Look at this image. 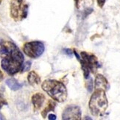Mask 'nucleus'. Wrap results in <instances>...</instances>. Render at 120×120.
<instances>
[{
	"mask_svg": "<svg viewBox=\"0 0 120 120\" xmlns=\"http://www.w3.org/2000/svg\"><path fill=\"white\" fill-rule=\"evenodd\" d=\"M0 58L2 69L10 75L21 71L24 58L18 46L11 41L0 43Z\"/></svg>",
	"mask_w": 120,
	"mask_h": 120,
	"instance_id": "nucleus-1",
	"label": "nucleus"
},
{
	"mask_svg": "<svg viewBox=\"0 0 120 120\" xmlns=\"http://www.w3.org/2000/svg\"><path fill=\"white\" fill-rule=\"evenodd\" d=\"M41 88L51 98L58 102H64L66 100L67 89L63 82L55 80H47L43 82Z\"/></svg>",
	"mask_w": 120,
	"mask_h": 120,
	"instance_id": "nucleus-2",
	"label": "nucleus"
},
{
	"mask_svg": "<svg viewBox=\"0 0 120 120\" xmlns=\"http://www.w3.org/2000/svg\"><path fill=\"white\" fill-rule=\"evenodd\" d=\"M88 105L93 116H103L108 105L105 91L102 89H95V91L92 94L91 97Z\"/></svg>",
	"mask_w": 120,
	"mask_h": 120,
	"instance_id": "nucleus-3",
	"label": "nucleus"
},
{
	"mask_svg": "<svg viewBox=\"0 0 120 120\" xmlns=\"http://www.w3.org/2000/svg\"><path fill=\"white\" fill-rule=\"evenodd\" d=\"M77 60L81 64L85 78H88L90 72L95 73L98 68L100 67L97 57L94 55L86 52H82L80 55V58Z\"/></svg>",
	"mask_w": 120,
	"mask_h": 120,
	"instance_id": "nucleus-4",
	"label": "nucleus"
},
{
	"mask_svg": "<svg viewBox=\"0 0 120 120\" xmlns=\"http://www.w3.org/2000/svg\"><path fill=\"white\" fill-rule=\"evenodd\" d=\"M45 46L43 42L38 41H30L25 43L23 46V51L28 57L36 59L43 55Z\"/></svg>",
	"mask_w": 120,
	"mask_h": 120,
	"instance_id": "nucleus-5",
	"label": "nucleus"
},
{
	"mask_svg": "<svg viewBox=\"0 0 120 120\" xmlns=\"http://www.w3.org/2000/svg\"><path fill=\"white\" fill-rule=\"evenodd\" d=\"M64 120H80L81 119V109L79 106L71 105L67 106L62 113Z\"/></svg>",
	"mask_w": 120,
	"mask_h": 120,
	"instance_id": "nucleus-6",
	"label": "nucleus"
},
{
	"mask_svg": "<svg viewBox=\"0 0 120 120\" xmlns=\"http://www.w3.org/2000/svg\"><path fill=\"white\" fill-rule=\"evenodd\" d=\"M22 2L19 0H11L10 2V15L15 20L22 19V7L21 6Z\"/></svg>",
	"mask_w": 120,
	"mask_h": 120,
	"instance_id": "nucleus-7",
	"label": "nucleus"
},
{
	"mask_svg": "<svg viewBox=\"0 0 120 120\" xmlns=\"http://www.w3.org/2000/svg\"><path fill=\"white\" fill-rule=\"evenodd\" d=\"M94 87L95 89H102L106 91L109 89L110 86L105 77L102 75H97L95 78Z\"/></svg>",
	"mask_w": 120,
	"mask_h": 120,
	"instance_id": "nucleus-8",
	"label": "nucleus"
},
{
	"mask_svg": "<svg viewBox=\"0 0 120 120\" xmlns=\"http://www.w3.org/2000/svg\"><path fill=\"white\" fill-rule=\"evenodd\" d=\"M45 101V96L41 93H36L32 97V102L35 110H38L42 107Z\"/></svg>",
	"mask_w": 120,
	"mask_h": 120,
	"instance_id": "nucleus-9",
	"label": "nucleus"
},
{
	"mask_svg": "<svg viewBox=\"0 0 120 120\" xmlns=\"http://www.w3.org/2000/svg\"><path fill=\"white\" fill-rule=\"evenodd\" d=\"M27 80L31 86H36L38 85L41 82V78L34 71H32L29 73L27 76Z\"/></svg>",
	"mask_w": 120,
	"mask_h": 120,
	"instance_id": "nucleus-10",
	"label": "nucleus"
},
{
	"mask_svg": "<svg viewBox=\"0 0 120 120\" xmlns=\"http://www.w3.org/2000/svg\"><path fill=\"white\" fill-rule=\"evenodd\" d=\"M6 84L13 91H18L22 87V84L19 83L14 78H9V79H8L6 80Z\"/></svg>",
	"mask_w": 120,
	"mask_h": 120,
	"instance_id": "nucleus-11",
	"label": "nucleus"
},
{
	"mask_svg": "<svg viewBox=\"0 0 120 120\" xmlns=\"http://www.w3.org/2000/svg\"><path fill=\"white\" fill-rule=\"evenodd\" d=\"M55 106H56V103L53 101H52V100H49V102H48V105L47 106H46L45 108H44V110L42 111V113H41V115H42V116L44 118L46 117V116L47 115V113L49 112V111H53L55 110Z\"/></svg>",
	"mask_w": 120,
	"mask_h": 120,
	"instance_id": "nucleus-12",
	"label": "nucleus"
},
{
	"mask_svg": "<svg viewBox=\"0 0 120 120\" xmlns=\"http://www.w3.org/2000/svg\"><path fill=\"white\" fill-rule=\"evenodd\" d=\"M31 67V62L30 61H27L25 62L24 64H23L22 66V69H21V72H25L27 71L30 69Z\"/></svg>",
	"mask_w": 120,
	"mask_h": 120,
	"instance_id": "nucleus-13",
	"label": "nucleus"
},
{
	"mask_svg": "<svg viewBox=\"0 0 120 120\" xmlns=\"http://www.w3.org/2000/svg\"><path fill=\"white\" fill-rule=\"evenodd\" d=\"M27 10H28V6L27 4H24L22 7V19H25L27 15Z\"/></svg>",
	"mask_w": 120,
	"mask_h": 120,
	"instance_id": "nucleus-14",
	"label": "nucleus"
},
{
	"mask_svg": "<svg viewBox=\"0 0 120 120\" xmlns=\"http://www.w3.org/2000/svg\"><path fill=\"white\" fill-rule=\"evenodd\" d=\"M63 52H64V53H65L68 56H69L70 58H71V57H72L73 52L70 49H63Z\"/></svg>",
	"mask_w": 120,
	"mask_h": 120,
	"instance_id": "nucleus-15",
	"label": "nucleus"
},
{
	"mask_svg": "<svg viewBox=\"0 0 120 120\" xmlns=\"http://www.w3.org/2000/svg\"><path fill=\"white\" fill-rule=\"evenodd\" d=\"M87 88H88V91L91 92L93 89V80L92 79H90V81L88 82V86H87Z\"/></svg>",
	"mask_w": 120,
	"mask_h": 120,
	"instance_id": "nucleus-16",
	"label": "nucleus"
},
{
	"mask_svg": "<svg viewBox=\"0 0 120 120\" xmlns=\"http://www.w3.org/2000/svg\"><path fill=\"white\" fill-rule=\"evenodd\" d=\"M7 104H8L7 102L5 101L4 99L2 97L1 94H0V110H1V108H2L3 105H7Z\"/></svg>",
	"mask_w": 120,
	"mask_h": 120,
	"instance_id": "nucleus-17",
	"label": "nucleus"
},
{
	"mask_svg": "<svg viewBox=\"0 0 120 120\" xmlns=\"http://www.w3.org/2000/svg\"><path fill=\"white\" fill-rule=\"evenodd\" d=\"M105 3V0H97V4L100 8H102Z\"/></svg>",
	"mask_w": 120,
	"mask_h": 120,
	"instance_id": "nucleus-18",
	"label": "nucleus"
},
{
	"mask_svg": "<svg viewBox=\"0 0 120 120\" xmlns=\"http://www.w3.org/2000/svg\"><path fill=\"white\" fill-rule=\"evenodd\" d=\"M48 119H49V120H55V119H57V116L55 115V114H49V117H48Z\"/></svg>",
	"mask_w": 120,
	"mask_h": 120,
	"instance_id": "nucleus-19",
	"label": "nucleus"
},
{
	"mask_svg": "<svg viewBox=\"0 0 120 120\" xmlns=\"http://www.w3.org/2000/svg\"><path fill=\"white\" fill-rule=\"evenodd\" d=\"M82 1V0H75V5H76V8H79L80 6V3Z\"/></svg>",
	"mask_w": 120,
	"mask_h": 120,
	"instance_id": "nucleus-20",
	"label": "nucleus"
},
{
	"mask_svg": "<svg viewBox=\"0 0 120 120\" xmlns=\"http://www.w3.org/2000/svg\"><path fill=\"white\" fill-rule=\"evenodd\" d=\"M3 77H4V76H3V74H2V71L0 70V82H1L2 81V80H3Z\"/></svg>",
	"mask_w": 120,
	"mask_h": 120,
	"instance_id": "nucleus-21",
	"label": "nucleus"
},
{
	"mask_svg": "<svg viewBox=\"0 0 120 120\" xmlns=\"http://www.w3.org/2000/svg\"><path fill=\"white\" fill-rule=\"evenodd\" d=\"M2 3V0H0V4H1Z\"/></svg>",
	"mask_w": 120,
	"mask_h": 120,
	"instance_id": "nucleus-22",
	"label": "nucleus"
},
{
	"mask_svg": "<svg viewBox=\"0 0 120 120\" xmlns=\"http://www.w3.org/2000/svg\"><path fill=\"white\" fill-rule=\"evenodd\" d=\"M19 1H21V2H22V0H19Z\"/></svg>",
	"mask_w": 120,
	"mask_h": 120,
	"instance_id": "nucleus-23",
	"label": "nucleus"
}]
</instances>
